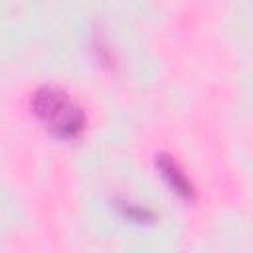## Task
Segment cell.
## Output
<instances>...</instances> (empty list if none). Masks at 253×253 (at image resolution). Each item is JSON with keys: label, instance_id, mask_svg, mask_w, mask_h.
<instances>
[{"label": "cell", "instance_id": "6da1fadb", "mask_svg": "<svg viewBox=\"0 0 253 253\" xmlns=\"http://www.w3.org/2000/svg\"><path fill=\"white\" fill-rule=\"evenodd\" d=\"M32 111L43 126L59 138H75L85 128L83 111L59 89L40 87L32 95Z\"/></svg>", "mask_w": 253, "mask_h": 253}, {"label": "cell", "instance_id": "7a4b0ae2", "mask_svg": "<svg viewBox=\"0 0 253 253\" xmlns=\"http://www.w3.org/2000/svg\"><path fill=\"white\" fill-rule=\"evenodd\" d=\"M156 168L162 174V178L168 182V186L182 196L184 200H194V186L188 180V176L184 174V170L180 168V164L170 156V154H156Z\"/></svg>", "mask_w": 253, "mask_h": 253}, {"label": "cell", "instance_id": "3957f363", "mask_svg": "<svg viewBox=\"0 0 253 253\" xmlns=\"http://www.w3.org/2000/svg\"><path fill=\"white\" fill-rule=\"evenodd\" d=\"M117 208L119 211L130 219V221H136V223H150L154 219V213L146 208H140L136 204H130V202H117Z\"/></svg>", "mask_w": 253, "mask_h": 253}]
</instances>
